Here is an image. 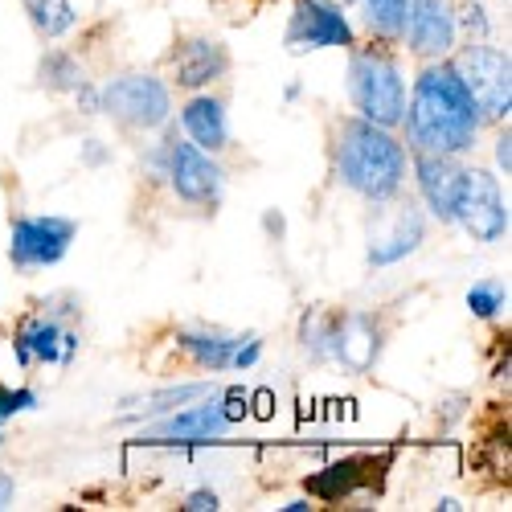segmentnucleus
I'll use <instances>...</instances> for the list:
<instances>
[{"mask_svg":"<svg viewBox=\"0 0 512 512\" xmlns=\"http://www.w3.org/2000/svg\"><path fill=\"white\" fill-rule=\"evenodd\" d=\"M504 304H508V287L500 279H484V283H476L472 291H467V308H472V316H480V320L500 316Z\"/></svg>","mask_w":512,"mask_h":512,"instance_id":"obj_24","label":"nucleus"},{"mask_svg":"<svg viewBox=\"0 0 512 512\" xmlns=\"http://www.w3.org/2000/svg\"><path fill=\"white\" fill-rule=\"evenodd\" d=\"M369 467H373V459H340V463L324 467L320 476L308 480V492L320 496V500H345V496H353L361 484L373 480Z\"/></svg>","mask_w":512,"mask_h":512,"instance_id":"obj_19","label":"nucleus"},{"mask_svg":"<svg viewBox=\"0 0 512 512\" xmlns=\"http://www.w3.org/2000/svg\"><path fill=\"white\" fill-rule=\"evenodd\" d=\"M177 345L197 369H209V373L213 369H250L263 353L259 336H230V332H181Z\"/></svg>","mask_w":512,"mask_h":512,"instance_id":"obj_12","label":"nucleus"},{"mask_svg":"<svg viewBox=\"0 0 512 512\" xmlns=\"http://www.w3.org/2000/svg\"><path fill=\"white\" fill-rule=\"evenodd\" d=\"M29 21L37 25V33L62 37L74 29V5L70 0H29Z\"/></svg>","mask_w":512,"mask_h":512,"instance_id":"obj_21","label":"nucleus"},{"mask_svg":"<svg viewBox=\"0 0 512 512\" xmlns=\"http://www.w3.org/2000/svg\"><path fill=\"white\" fill-rule=\"evenodd\" d=\"M508 144H512V140H508V132H504V136L496 140V164L504 168V177H508Z\"/></svg>","mask_w":512,"mask_h":512,"instance_id":"obj_28","label":"nucleus"},{"mask_svg":"<svg viewBox=\"0 0 512 512\" xmlns=\"http://www.w3.org/2000/svg\"><path fill=\"white\" fill-rule=\"evenodd\" d=\"M13 492H17V484H13V476H0V508H9V500H13Z\"/></svg>","mask_w":512,"mask_h":512,"instance_id":"obj_29","label":"nucleus"},{"mask_svg":"<svg viewBox=\"0 0 512 512\" xmlns=\"http://www.w3.org/2000/svg\"><path fill=\"white\" fill-rule=\"evenodd\" d=\"M283 508H287V512H304V508H312V504H308V500H291V504H283Z\"/></svg>","mask_w":512,"mask_h":512,"instance_id":"obj_30","label":"nucleus"},{"mask_svg":"<svg viewBox=\"0 0 512 512\" xmlns=\"http://www.w3.org/2000/svg\"><path fill=\"white\" fill-rule=\"evenodd\" d=\"M287 50L291 54H308V50H349L357 46V33L349 25V17L340 13V5L332 0H295V13L287 21Z\"/></svg>","mask_w":512,"mask_h":512,"instance_id":"obj_6","label":"nucleus"},{"mask_svg":"<svg viewBox=\"0 0 512 512\" xmlns=\"http://www.w3.org/2000/svg\"><path fill=\"white\" fill-rule=\"evenodd\" d=\"M33 406H37L33 390H5V386H0V422L21 414V410H33Z\"/></svg>","mask_w":512,"mask_h":512,"instance_id":"obj_25","label":"nucleus"},{"mask_svg":"<svg viewBox=\"0 0 512 512\" xmlns=\"http://www.w3.org/2000/svg\"><path fill=\"white\" fill-rule=\"evenodd\" d=\"M455 70L463 74L467 91H472V99H476L484 119H508V111H512V66H508V54L484 46V41H472V46L459 54Z\"/></svg>","mask_w":512,"mask_h":512,"instance_id":"obj_4","label":"nucleus"},{"mask_svg":"<svg viewBox=\"0 0 512 512\" xmlns=\"http://www.w3.org/2000/svg\"><path fill=\"white\" fill-rule=\"evenodd\" d=\"M70 242H74V222L66 218H17L9 238V259L21 271L54 267L66 259Z\"/></svg>","mask_w":512,"mask_h":512,"instance_id":"obj_10","label":"nucleus"},{"mask_svg":"<svg viewBox=\"0 0 512 512\" xmlns=\"http://www.w3.org/2000/svg\"><path fill=\"white\" fill-rule=\"evenodd\" d=\"M242 418L238 406H222V402H205V406H189V410H173L164 422L148 426L140 435V443H160V447H189V443H213L222 439L230 426Z\"/></svg>","mask_w":512,"mask_h":512,"instance_id":"obj_8","label":"nucleus"},{"mask_svg":"<svg viewBox=\"0 0 512 512\" xmlns=\"http://www.w3.org/2000/svg\"><path fill=\"white\" fill-rule=\"evenodd\" d=\"M201 394H209V386H177V390H160V394L136 398L127 406H144V410H132V414H127V422H140V418H152V414H173L181 402H193Z\"/></svg>","mask_w":512,"mask_h":512,"instance_id":"obj_22","label":"nucleus"},{"mask_svg":"<svg viewBox=\"0 0 512 512\" xmlns=\"http://www.w3.org/2000/svg\"><path fill=\"white\" fill-rule=\"evenodd\" d=\"M349 99L361 111V119L377 127H398L406 111V87H402V70L390 58V50L369 46L353 50L349 58Z\"/></svg>","mask_w":512,"mask_h":512,"instance_id":"obj_3","label":"nucleus"},{"mask_svg":"<svg viewBox=\"0 0 512 512\" xmlns=\"http://www.w3.org/2000/svg\"><path fill=\"white\" fill-rule=\"evenodd\" d=\"M181 123H185L189 140H193L201 152H218V148H226V140H230L226 107H222L218 99H209V95L189 99L185 111H181Z\"/></svg>","mask_w":512,"mask_h":512,"instance_id":"obj_18","label":"nucleus"},{"mask_svg":"<svg viewBox=\"0 0 512 512\" xmlns=\"http://www.w3.org/2000/svg\"><path fill=\"white\" fill-rule=\"evenodd\" d=\"M406 136L418 152L431 156H459L476 144L480 136V107L467 91L463 74L455 70V62H431L418 78H414V95L410 107L402 111Z\"/></svg>","mask_w":512,"mask_h":512,"instance_id":"obj_1","label":"nucleus"},{"mask_svg":"<svg viewBox=\"0 0 512 512\" xmlns=\"http://www.w3.org/2000/svg\"><path fill=\"white\" fill-rule=\"evenodd\" d=\"M13 345H17L21 365H70L74 349H78V336L50 316H33L21 324Z\"/></svg>","mask_w":512,"mask_h":512,"instance_id":"obj_13","label":"nucleus"},{"mask_svg":"<svg viewBox=\"0 0 512 512\" xmlns=\"http://www.w3.org/2000/svg\"><path fill=\"white\" fill-rule=\"evenodd\" d=\"M41 82H46L50 91H82V70L70 54H46L41 58Z\"/></svg>","mask_w":512,"mask_h":512,"instance_id":"obj_23","label":"nucleus"},{"mask_svg":"<svg viewBox=\"0 0 512 512\" xmlns=\"http://www.w3.org/2000/svg\"><path fill=\"white\" fill-rule=\"evenodd\" d=\"M336 177L365 201L381 205L394 201L406 181V148L394 140L390 127H377L369 119H345L336 132Z\"/></svg>","mask_w":512,"mask_h":512,"instance_id":"obj_2","label":"nucleus"},{"mask_svg":"<svg viewBox=\"0 0 512 512\" xmlns=\"http://www.w3.org/2000/svg\"><path fill=\"white\" fill-rule=\"evenodd\" d=\"M459 37V13L451 0H406L402 41L418 58H447Z\"/></svg>","mask_w":512,"mask_h":512,"instance_id":"obj_9","label":"nucleus"},{"mask_svg":"<svg viewBox=\"0 0 512 512\" xmlns=\"http://www.w3.org/2000/svg\"><path fill=\"white\" fill-rule=\"evenodd\" d=\"M185 508H189V512H205V508L213 512V508H218V492H193V496L185 500Z\"/></svg>","mask_w":512,"mask_h":512,"instance_id":"obj_27","label":"nucleus"},{"mask_svg":"<svg viewBox=\"0 0 512 512\" xmlns=\"http://www.w3.org/2000/svg\"><path fill=\"white\" fill-rule=\"evenodd\" d=\"M332 357L345 361L349 369L365 373L377 357V328L369 316H345L332 320Z\"/></svg>","mask_w":512,"mask_h":512,"instance_id":"obj_17","label":"nucleus"},{"mask_svg":"<svg viewBox=\"0 0 512 512\" xmlns=\"http://www.w3.org/2000/svg\"><path fill=\"white\" fill-rule=\"evenodd\" d=\"M455 222L476 242H500L508 230V209L500 197V185L484 168H463V185L455 201Z\"/></svg>","mask_w":512,"mask_h":512,"instance_id":"obj_7","label":"nucleus"},{"mask_svg":"<svg viewBox=\"0 0 512 512\" xmlns=\"http://www.w3.org/2000/svg\"><path fill=\"white\" fill-rule=\"evenodd\" d=\"M369 25L377 41H402V21H406V0H349Z\"/></svg>","mask_w":512,"mask_h":512,"instance_id":"obj_20","label":"nucleus"},{"mask_svg":"<svg viewBox=\"0 0 512 512\" xmlns=\"http://www.w3.org/2000/svg\"><path fill=\"white\" fill-rule=\"evenodd\" d=\"M103 111L111 119H119L123 127H136V132H152L168 119L173 99L168 87L152 74H119L115 82H107L103 91Z\"/></svg>","mask_w":512,"mask_h":512,"instance_id":"obj_5","label":"nucleus"},{"mask_svg":"<svg viewBox=\"0 0 512 512\" xmlns=\"http://www.w3.org/2000/svg\"><path fill=\"white\" fill-rule=\"evenodd\" d=\"M414 173H418V193H422L426 209H431L439 222H455V201H459V185H463V168L455 164V156L418 152Z\"/></svg>","mask_w":512,"mask_h":512,"instance_id":"obj_15","label":"nucleus"},{"mask_svg":"<svg viewBox=\"0 0 512 512\" xmlns=\"http://www.w3.org/2000/svg\"><path fill=\"white\" fill-rule=\"evenodd\" d=\"M173 66H177V87H185V91H201V87H209V82L226 78V70H230V54H226L222 41L189 37V41H181V46H177Z\"/></svg>","mask_w":512,"mask_h":512,"instance_id":"obj_16","label":"nucleus"},{"mask_svg":"<svg viewBox=\"0 0 512 512\" xmlns=\"http://www.w3.org/2000/svg\"><path fill=\"white\" fill-rule=\"evenodd\" d=\"M168 181H173L177 197L189 205H213L222 197V168L209 160V152H201L197 144H168Z\"/></svg>","mask_w":512,"mask_h":512,"instance_id":"obj_11","label":"nucleus"},{"mask_svg":"<svg viewBox=\"0 0 512 512\" xmlns=\"http://www.w3.org/2000/svg\"><path fill=\"white\" fill-rule=\"evenodd\" d=\"M459 25L467 29V37L476 33V41H484V37H488V17H484V9H480V5H467V9H463V17H459Z\"/></svg>","mask_w":512,"mask_h":512,"instance_id":"obj_26","label":"nucleus"},{"mask_svg":"<svg viewBox=\"0 0 512 512\" xmlns=\"http://www.w3.org/2000/svg\"><path fill=\"white\" fill-rule=\"evenodd\" d=\"M426 226H422V213L406 201V205H394L386 218L373 226V242H369V263L373 267H390L398 259H406L410 250H418Z\"/></svg>","mask_w":512,"mask_h":512,"instance_id":"obj_14","label":"nucleus"}]
</instances>
